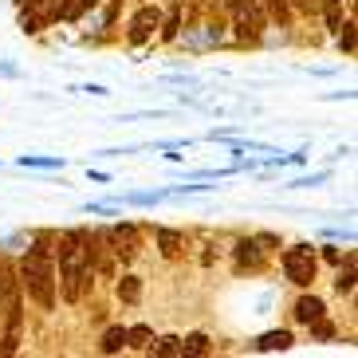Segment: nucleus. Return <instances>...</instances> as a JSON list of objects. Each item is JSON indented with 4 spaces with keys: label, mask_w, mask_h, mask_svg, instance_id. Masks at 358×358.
I'll return each instance as SVG.
<instances>
[{
    "label": "nucleus",
    "mask_w": 358,
    "mask_h": 358,
    "mask_svg": "<svg viewBox=\"0 0 358 358\" xmlns=\"http://www.w3.org/2000/svg\"><path fill=\"white\" fill-rule=\"evenodd\" d=\"M323 16H327V28L338 32V24H343V0H323Z\"/></svg>",
    "instance_id": "obj_13"
},
{
    "label": "nucleus",
    "mask_w": 358,
    "mask_h": 358,
    "mask_svg": "<svg viewBox=\"0 0 358 358\" xmlns=\"http://www.w3.org/2000/svg\"><path fill=\"white\" fill-rule=\"evenodd\" d=\"M20 4H24V0H20Z\"/></svg>",
    "instance_id": "obj_26"
},
{
    "label": "nucleus",
    "mask_w": 358,
    "mask_h": 358,
    "mask_svg": "<svg viewBox=\"0 0 358 358\" xmlns=\"http://www.w3.org/2000/svg\"><path fill=\"white\" fill-rule=\"evenodd\" d=\"M158 355H181V338H162V347H158Z\"/></svg>",
    "instance_id": "obj_19"
},
{
    "label": "nucleus",
    "mask_w": 358,
    "mask_h": 358,
    "mask_svg": "<svg viewBox=\"0 0 358 358\" xmlns=\"http://www.w3.org/2000/svg\"><path fill=\"white\" fill-rule=\"evenodd\" d=\"M260 4H264V12H268V16H272V20L284 28V24H287V12H292V8H287V0H260Z\"/></svg>",
    "instance_id": "obj_14"
},
{
    "label": "nucleus",
    "mask_w": 358,
    "mask_h": 358,
    "mask_svg": "<svg viewBox=\"0 0 358 358\" xmlns=\"http://www.w3.org/2000/svg\"><path fill=\"white\" fill-rule=\"evenodd\" d=\"M236 264H248V268H256V264H260V252H256V241H241L236 244Z\"/></svg>",
    "instance_id": "obj_12"
},
{
    "label": "nucleus",
    "mask_w": 358,
    "mask_h": 358,
    "mask_svg": "<svg viewBox=\"0 0 358 358\" xmlns=\"http://www.w3.org/2000/svg\"><path fill=\"white\" fill-rule=\"evenodd\" d=\"M122 347H127V327H110V331L103 335V343H99L103 355H118Z\"/></svg>",
    "instance_id": "obj_9"
},
{
    "label": "nucleus",
    "mask_w": 358,
    "mask_h": 358,
    "mask_svg": "<svg viewBox=\"0 0 358 358\" xmlns=\"http://www.w3.org/2000/svg\"><path fill=\"white\" fill-rule=\"evenodd\" d=\"M311 327H315V335H319V338H331V335H335V327H331V323H323V319H315Z\"/></svg>",
    "instance_id": "obj_20"
},
{
    "label": "nucleus",
    "mask_w": 358,
    "mask_h": 358,
    "mask_svg": "<svg viewBox=\"0 0 358 358\" xmlns=\"http://www.w3.org/2000/svg\"><path fill=\"white\" fill-rule=\"evenodd\" d=\"M106 241L115 244V252L122 256V260H130V256L138 252V232L130 229V224H118V229L106 232Z\"/></svg>",
    "instance_id": "obj_6"
},
{
    "label": "nucleus",
    "mask_w": 358,
    "mask_h": 358,
    "mask_svg": "<svg viewBox=\"0 0 358 358\" xmlns=\"http://www.w3.org/2000/svg\"><path fill=\"white\" fill-rule=\"evenodd\" d=\"M91 4H95V0H91Z\"/></svg>",
    "instance_id": "obj_25"
},
{
    "label": "nucleus",
    "mask_w": 358,
    "mask_h": 358,
    "mask_svg": "<svg viewBox=\"0 0 358 358\" xmlns=\"http://www.w3.org/2000/svg\"><path fill=\"white\" fill-rule=\"evenodd\" d=\"M127 343H130V347H150V327H130Z\"/></svg>",
    "instance_id": "obj_17"
},
{
    "label": "nucleus",
    "mask_w": 358,
    "mask_h": 358,
    "mask_svg": "<svg viewBox=\"0 0 358 358\" xmlns=\"http://www.w3.org/2000/svg\"><path fill=\"white\" fill-rule=\"evenodd\" d=\"M158 244H162V252H166L169 260L181 252V236H178L173 229H158Z\"/></svg>",
    "instance_id": "obj_11"
},
{
    "label": "nucleus",
    "mask_w": 358,
    "mask_h": 358,
    "mask_svg": "<svg viewBox=\"0 0 358 358\" xmlns=\"http://www.w3.org/2000/svg\"><path fill=\"white\" fill-rule=\"evenodd\" d=\"M173 36H178V16H169L166 28H162V40H173Z\"/></svg>",
    "instance_id": "obj_21"
},
{
    "label": "nucleus",
    "mask_w": 358,
    "mask_h": 358,
    "mask_svg": "<svg viewBox=\"0 0 358 358\" xmlns=\"http://www.w3.org/2000/svg\"><path fill=\"white\" fill-rule=\"evenodd\" d=\"M55 248H52V236H40V241L28 248V256L20 260V287H28L36 303L43 311L55 307V264H52Z\"/></svg>",
    "instance_id": "obj_1"
},
{
    "label": "nucleus",
    "mask_w": 358,
    "mask_h": 358,
    "mask_svg": "<svg viewBox=\"0 0 358 358\" xmlns=\"http://www.w3.org/2000/svg\"><path fill=\"white\" fill-rule=\"evenodd\" d=\"M118 299H122V303H138V299H142V280H138V275H122V280H118Z\"/></svg>",
    "instance_id": "obj_10"
},
{
    "label": "nucleus",
    "mask_w": 358,
    "mask_h": 358,
    "mask_svg": "<svg viewBox=\"0 0 358 358\" xmlns=\"http://www.w3.org/2000/svg\"><path fill=\"white\" fill-rule=\"evenodd\" d=\"M292 4H295L299 12H311V8H315V0H292Z\"/></svg>",
    "instance_id": "obj_23"
},
{
    "label": "nucleus",
    "mask_w": 358,
    "mask_h": 358,
    "mask_svg": "<svg viewBox=\"0 0 358 358\" xmlns=\"http://www.w3.org/2000/svg\"><path fill=\"white\" fill-rule=\"evenodd\" d=\"M91 275V236L87 232H67L59 241V287H64L67 303H79Z\"/></svg>",
    "instance_id": "obj_2"
},
{
    "label": "nucleus",
    "mask_w": 358,
    "mask_h": 358,
    "mask_svg": "<svg viewBox=\"0 0 358 358\" xmlns=\"http://www.w3.org/2000/svg\"><path fill=\"white\" fill-rule=\"evenodd\" d=\"M335 287H338V292H350V287H355V275H350V272H347V275H338V284H335Z\"/></svg>",
    "instance_id": "obj_22"
},
{
    "label": "nucleus",
    "mask_w": 358,
    "mask_h": 358,
    "mask_svg": "<svg viewBox=\"0 0 358 358\" xmlns=\"http://www.w3.org/2000/svg\"><path fill=\"white\" fill-rule=\"evenodd\" d=\"M20 166H36V169H59L64 162H59V158H32V154H24V158H20Z\"/></svg>",
    "instance_id": "obj_18"
},
{
    "label": "nucleus",
    "mask_w": 358,
    "mask_h": 358,
    "mask_svg": "<svg viewBox=\"0 0 358 358\" xmlns=\"http://www.w3.org/2000/svg\"><path fill=\"white\" fill-rule=\"evenodd\" d=\"M232 24H236V36H241V40H260L264 4L260 0H241V4H232Z\"/></svg>",
    "instance_id": "obj_3"
},
{
    "label": "nucleus",
    "mask_w": 358,
    "mask_h": 358,
    "mask_svg": "<svg viewBox=\"0 0 358 358\" xmlns=\"http://www.w3.org/2000/svg\"><path fill=\"white\" fill-rule=\"evenodd\" d=\"M284 272L292 284L307 287L311 280H315V252L311 248H287L284 252Z\"/></svg>",
    "instance_id": "obj_4"
},
{
    "label": "nucleus",
    "mask_w": 358,
    "mask_h": 358,
    "mask_svg": "<svg viewBox=\"0 0 358 358\" xmlns=\"http://www.w3.org/2000/svg\"><path fill=\"white\" fill-rule=\"evenodd\" d=\"M338 43H343V52H355V24L350 20L338 24Z\"/></svg>",
    "instance_id": "obj_16"
},
{
    "label": "nucleus",
    "mask_w": 358,
    "mask_h": 358,
    "mask_svg": "<svg viewBox=\"0 0 358 358\" xmlns=\"http://www.w3.org/2000/svg\"><path fill=\"white\" fill-rule=\"evenodd\" d=\"M205 350H209V338L201 335H189V338H181V355H205Z\"/></svg>",
    "instance_id": "obj_15"
},
{
    "label": "nucleus",
    "mask_w": 358,
    "mask_h": 358,
    "mask_svg": "<svg viewBox=\"0 0 358 358\" xmlns=\"http://www.w3.org/2000/svg\"><path fill=\"white\" fill-rule=\"evenodd\" d=\"M158 24H162V12L154 8V4H146V8H142V12L134 16V24H130V43H142V40H150Z\"/></svg>",
    "instance_id": "obj_5"
},
{
    "label": "nucleus",
    "mask_w": 358,
    "mask_h": 358,
    "mask_svg": "<svg viewBox=\"0 0 358 358\" xmlns=\"http://www.w3.org/2000/svg\"><path fill=\"white\" fill-rule=\"evenodd\" d=\"M224 4H229V8H232V4H241V0H224Z\"/></svg>",
    "instance_id": "obj_24"
},
{
    "label": "nucleus",
    "mask_w": 358,
    "mask_h": 358,
    "mask_svg": "<svg viewBox=\"0 0 358 358\" xmlns=\"http://www.w3.org/2000/svg\"><path fill=\"white\" fill-rule=\"evenodd\" d=\"M292 347V331H268L256 338V350H287Z\"/></svg>",
    "instance_id": "obj_8"
},
{
    "label": "nucleus",
    "mask_w": 358,
    "mask_h": 358,
    "mask_svg": "<svg viewBox=\"0 0 358 358\" xmlns=\"http://www.w3.org/2000/svg\"><path fill=\"white\" fill-rule=\"evenodd\" d=\"M295 319L299 323H315V319H323V299H315V295H303L299 303H295Z\"/></svg>",
    "instance_id": "obj_7"
}]
</instances>
